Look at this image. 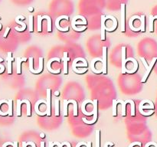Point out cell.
<instances>
[{
	"label": "cell",
	"mask_w": 157,
	"mask_h": 147,
	"mask_svg": "<svg viewBox=\"0 0 157 147\" xmlns=\"http://www.w3.org/2000/svg\"><path fill=\"white\" fill-rule=\"evenodd\" d=\"M156 61H157V58H152V61H151L150 65H149V68H148V69H146V74L144 75L143 78V79L141 80V82L142 83H145L146 81V80H147V78H149V75H150L151 71H152V68H153L154 65H155V64L156 63Z\"/></svg>",
	"instance_id": "5b68a950"
},
{
	"label": "cell",
	"mask_w": 157,
	"mask_h": 147,
	"mask_svg": "<svg viewBox=\"0 0 157 147\" xmlns=\"http://www.w3.org/2000/svg\"><path fill=\"white\" fill-rule=\"evenodd\" d=\"M43 65H44V58H42V57H40L39 66H38V68L37 69V71H35V74H40V73L42 72V71H43Z\"/></svg>",
	"instance_id": "ffe728a7"
},
{
	"label": "cell",
	"mask_w": 157,
	"mask_h": 147,
	"mask_svg": "<svg viewBox=\"0 0 157 147\" xmlns=\"http://www.w3.org/2000/svg\"><path fill=\"white\" fill-rule=\"evenodd\" d=\"M2 24L0 23V30L2 29Z\"/></svg>",
	"instance_id": "c3c4849f"
},
{
	"label": "cell",
	"mask_w": 157,
	"mask_h": 147,
	"mask_svg": "<svg viewBox=\"0 0 157 147\" xmlns=\"http://www.w3.org/2000/svg\"><path fill=\"white\" fill-rule=\"evenodd\" d=\"M73 70H74L75 72L78 73V74H83V73H85L87 71H88V68H83V69L81 70H77L76 68L73 67Z\"/></svg>",
	"instance_id": "1f68e13d"
},
{
	"label": "cell",
	"mask_w": 157,
	"mask_h": 147,
	"mask_svg": "<svg viewBox=\"0 0 157 147\" xmlns=\"http://www.w3.org/2000/svg\"><path fill=\"white\" fill-rule=\"evenodd\" d=\"M22 147H27L26 142H25V141H23V142H22Z\"/></svg>",
	"instance_id": "bcb514c9"
},
{
	"label": "cell",
	"mask_w": 157,
	"mask_h": 147,
	"mask_svg": "<svg viewBox=\"0 0 157 147\" xmlns=\"http://www.w3.org/2000/svg\"><path fill=\"white\" fill-rule=\"evenodd\" d=\"M65 145H67V147H71V143L69 142H65Z\"/></svg>",
	"instance_id": "f6af8a7d"
},
{
	"label": "cell",
	"mask_w": 157,
	"mask_h": 147,
	"mask_svg": "<svg viewBox=\"0 0 157 147\" xmlns=\"http://www.w3.org/2000/svg\"><path fill=\"white\" fill-rule=\"evenodd\" d=\"M121 8V31L124 32L126 30V5L122 3Z\"/></svg>",
	"instance_id": "277c9868"
},
{
	"label": "cell",
	"mask_w": 157,
	"mask_h": 147,
	"mask_svg": "<svg viewBox=\"0 0 157 147\" xmlns=\"http://www.w3.org/2000/svg\"><path fill=\"white\" fill-rule=\"evenodd\" d=\"M135 19H139V20H140V17L137 16V15H134V16H133L132 18H131L130 19V21H129V26H130V29L132 30V31H139V30H140V28H136L135 27H134L133 25V21Z\"/></svg>",
	"instance_id": "7c38bea8"
},
{
	"label": "cell",
	"mask_w": 157,
	"mask_h": 147,
	"mask_svg": "<svg viewBox=\"0 0 157 147\" xmlns=\"http://www.w3.org/2000/svg\"><path fill=\"white\" fill-rule=\"evenodd\" d=\"M154 18H155V19H157V15H155V16H154Z\"/></svg>",
	"instance_id": "681fc988"
},
{
	"label": "cell",
	"mask_w": 157,
	"mask_h": 147,
	"mask_svg": "<svg viewBox=\"0 0 157 147\" xmlns=\"http://www.w3.org/2000/svg\"><path fill=\"white\" fill-rule=\"evenodd\" d=\"M126 47H122V74L126 73V68H124V63L126 61Z\"/></svg>",
	"instance_id": "5bb4252c"
},
{
	"label": "cell",
	"mask_w": 157,
	"mask_h": 147,
	"mask_svg": "<svg viewBox=\"0 0 157 147\" xmlns=\"http://www.w3.org/2000/svg\"><path fill=\"white\" fill-rule=\"evenodd\" d=\"M40 145H41V147H45V142L44 141H41Z\"/></svg>",
	"instance_id": "b9f144b4"
},
{
	"label": "cell",
	"mask_w": 157,
	"mask_h": 147,
	"mask_svg": "<svg viewBox=\"0 0 157 147\" xmlns=\"http://www.w3.org/2000/svg\"><path fill=\"white\" fill-rule=\"evenodd\" d=\"M12 53L11 51L8 52V57H7V65H8V74L12 75V63L14 61V58L12 56Z\"/></svg>",
	"instance_id": "ba28073f"
},
{
	"label": "cell",
	"mask_w": 157,
	"mask_h": 147,
	"mask_svg": "<svg viewBox=\"0 0 157 147\" xmlns=\"http://www.w3.org/2000/svg\"><path fill=\"white\" fill-rule=\"evenodd\" d=\"M9 31H10V28H9V27H7L6 29H5V33H4V35H3L4 38H7V36H8V33H9Z\"/></svg>",
	"instance_id": "e575fe53"
},
{
	"label": "cell",
	"mask_w": 157,
	"mask_h": 147,
	"mask_svg": "<svg viewBox=\"0 0 157 147\" xmlns=\"http://www.w3.org/2000/svg\"><path fill=\"white\" fill-rule=\"evenodd\" d=\"M87 147H92V142H87Z\"/></svg>",
	"instance_id": "ab89813d"
},
{
	"label": "cell",
	"mask_w": 157,
	"mask_h": 147,
	"mask_svg": "<svg viewBox=\"0 0 157 147\" xmlns=\"http://www.w3.org/2000/svg\"><path fill=\"white\" fill-rule=\"evenodd\" d=\"M4 71H5V66L0 64V74H2Z\"/></svg>",
	"instance_id": "8d00e7d4"
},
{
	"label": "cell",
	"mask_w": 157,
	"mask_h": 147,
	"mask_svg": "<svg viewBox=\"0 0 157 147\" xmlns=\"http://www.w3.org/2000/svg\"><path fill=\"white\" fill-rule=\"evenodd\" d=\"M126 103H130L131 105V116L135 117L136 116V113H135V103L132 100H127L125 101Z\"/></svg>",
	"instance_id": "7402d4cb"
},
{
	"label": "cell",
	"mask_w": 157,
	"mask_h": 147,
	"mask_svg": "<svg viewBox=\"0 0 157 147\" xmlns=\"http://www.w3.org/2000/svg\"><path fill=\"white\" fill-rule=\"evenodd\" d=\"M95 133H96V147H101V130L97 129Z\"/></svg>",
	"instance_id": "484cf974"
},
{
	"label": "cell",
	"mask_w": 157,
	"mask_h": 147,
	"mask_svg": "<svg viewBox=\"0 0 157 147\" xmlns=\"http://www.w3.org/2000/svg\"><path fill=\"white\" fill-rule=\"evenodd\" d=\"M8 117L13 116V100H8Z\"/></svg>",
	"instance_id": "ac0fdd59"
},
{
	"label": "cell",
	"mask_w": 157,
	"mask_h": 147,
	"mask_svg": "<svg viewBox=\"0 0 157 147\" xmlns=\"http://www.w3.org/2000/svg\"><path fill=\"white\" fill-rule=\"evenodd\" d=\"M26 61V58H20V57L17 58V74L18 75L22 74V64Z\"/></svg>",
	"instance_id": "30bf717a"
},
{
	"label": "cell",
	"mask_w": 157,
	"mask_h": 147,
	"mask_svg": "<svg viewBox=\"0 0 157 147\" xmlns=\"http://www.w3.org/2000/svg\"><path fill=\"white\" fill-rule=\"evenodd\" d=\"M139 113H140L142 114V115H143V116H146V117L151 116V115H152V114H153V113H154L153 110H150V111H149V112H148V113L144 112V111L143 110L142 107H141L140 106H139Z\"/></svg>",
	"instance_id": "83f0119b"
},
{
	"label": "cell",
	"mask_w": 157,
	"mask_h": 147,
	"mask_svg": "<svg viewBox=\"0 0 157 147\" xmlns=\"http://www.w3.org/2000/svg\"><path fill=\"white\" fill-rule=\"evenodd\" d=\"M47 101H46V112L47 116L51 117V91L50 88L46 90Z\"/></svg>",
	"instance_id": "3957f363"
},
{
	"label": "cell",
	"mask_w": 157,
	"mask_h": 147,
	"mask_svg": "<svg viewBox=\"0 0 157 147\" xmlns=\"http://www.w3.org/2000/svg\"><path fill=\"white\" fill-rule=\"evenodd\" d=\"M70 103H72L73 107H74V113H73V116L77 117L78 116V104H77V101L75 100H69Z\"/></svg>",
	"instance_id": "d4e9b609"
},
{
	"label": "cell",
	"mask_w": 157,
	"mask_h": 147,
	"mask_svg": "<svg viewBox=\"0 0 157 147\" xmlns=\"http://www.w3.org/2000/svg\"><path fill=\"white\" fill-rule=\"evenodd\" d=\"M42 16L41 15H38V31H41L42 30V27H41V22H42Z\"/></svg>",
	"instance_id": "f1b7e54d"
},
{
	"label": "cell",
	"mask_w": 157,
	"mask_h": 147,
	"mask_svg": "<svg viewBox=\"0 0 157 147\" xmlns=\"http://www.w3.org/2000/svg\"><path fill=\"white\" fill-rule=\"evenodd\" d=\"M40 136H41V138H45V133H41V134H40Z\"/></svg>",
	"instance_id": "7dc6e473"
},
{
	"label": "cell",
	"mask_w": 157,
	"mask_h": 147,
	"mask_svg": "<svg viewBox=\"0 0 157 147\" xmlns=\"http://www.w3.org/2000/svg\"><path fill=\"white\" fill-rule=\"evenodd\" d=\"M22 100H17V117L22 116Z\"/></svg>",
	"instance_id": "2e32d148"
},
{
	"label": "cell",
	"mask_w": 157,
	"mask_h": 147,
	"mask_svg": "<svg viewBox=\"0 0 157 147\" xmlns=\"http://www.w3.org/2000/svg\"><path fill=\"white\" fill-rule=\"evenodd\" d=\"M106 20L107 18L105 15H101V41H104L106 39V38H105V31H106L105 22H106Z\"/></svg>",
	"instance_id": "8992f818"
},
{
	"label": "cell",
	"mask_w": 157,
	"mask_h": 147,
	"mask_svg": "<svg viewBox=\"0 0 157 147\" xmlns=\"http://www.w3.org/2000/svg\"><path fill=\"white\" fill-rule=\"evenodd\" d=\"M103 67L102 71L104 75L107 74V48L106 46L103 47Z\"/></svg>",
	"instance_id": "7a4b0ae2"
},
{
	"label": "cell",
	"mask_w": 157,
	"mask_h": 147,
	"mask_svg": "<svg viewBox=\"0 0 157 147\" xmlns=\"http://www.w3.org/2000/svg\"><path fill=\"white\" fill-rule=\"evenodd\" d=\"M117 101L118 102L122 104V116L126 117V115H127V113H126V106H127V103H126L123 101H121V100H117Z\"/></svg>",
	"instance_id": "4316f807"
},
{
	"label": "cell",
	"mask_w": 157,
	"mask_h": 147,
	"mask_svg": "<svg viewBox=\"0 0 157 147\" xmlns=\"http://www.w3.org/2000/svg\"><path fill=\"white\" fill-rule=\"evenodd\" d=\"M94 102H93V106H94V108H93V112H94V119L93 120L91 121H88V120L85 119V118H82V120L87 124H94V123H96V121L98 120V100H94Z\"/></svg>",
	"instance_id": "6da1fadb"
},
{
	"label": "cell",
	"mask_w": 157,
	"mask_h": 147,
	"mask_svg": "<svg viewBox=\"0 0 157 147\" xmlns=\"http://www.w3.org/2000/svg\"><path fill=\"white\" fill-rule=\"evenodd\" d=\"M146 16L145 15H143L140 16V31L144 32L146 30V25H145V22H146Z\"/></svg>",
	"instance_id": "603a6c76"
},
{
	"label": "cell",
	"mask_w": 157,
	"mask_h": 147,
	"mask_svg": "<svg viewBox=\"0 0 157 147\" xmlns=\"http://www.w3.org/2000/svg\"><path fill=\"white\" fill-rule=\"evenodd\" d=\"M62 19H66L67 21H68V20H69V18H68V15H61V16L58 17V18L56 19V21H55V25H56L57 28H58V29L61 31H68V27L63 28H61V26H60L59 21H61V20H62Z\"/></svg>",
	"instance_id": "52a82bcc"
},
{
	"label": "cell",
	"mask_w": 157,
	"mask_h": 147,
	"mask_svg": "<svg viewBox=\"0 0 157 147\" xmlns=\"http://www.w3.org/2000/svg\"><path fill=\"white\" fill-rule=\"evenodd\" d=\"M140 60H141V61H142L143 64V65H144V67H145V68H146V69H148V68H149V65H148L147 62H146V61L145 58H140Z\"/></svg>",
	"instance_id": "d6a6232c"
},
{
	"label": "cell",
	"mask_w": 157,
	"mask_h": 147,
	"mask_svg": "<svg viewBox=\"0 0 157 147\" xmlns=\"http://www.w3.org/2000/svg\"><path fill=\"white\" fill-rule=\"evenodd\" d=\"M119 104L117 100H113V117L117 116V104Z\"/></svg>",
	"instance_id": "e0dca14e"
},
{
	"label": "cell",
	"mask_w": 157,
	"mask_h": 147,
	"mask_svg": "<svg viewBox=\"0 0 157 147\" xmlns=\"http://www.w3.org/2000/svg\"><path fill=\"white\" fill-rule=\"evenodd\" d=\"M105 145H107V146H109V147H113V146H114V142H110V141H109V142H107V143L105 144Z\"/></svg>",
	"instance_id": "74e56055"
},
{
	"label": "cell",
	"mask_w": 157,
	"mask_h": 147,
	"mask_svg": "<svg viewBox=\"0 0 157 147\" xmlns=\"http://www.w3.org/2000/svg\"><path fill=\"white\" fill-rule=\"evenodd\" d=\"M93 102H94V101H90V100H87V101H85V102L82 104V105H81V110H82V113L85 114V116H88V117L91 116V115H93V114H94V112H93V110L91 111V112H88V111L86 110L87 104H88V103H91V104H93Z\"/></svg>",
	"instance_id": "9c48e42d"
},
{
	"label": "cell",
	"mask_w": 157,
	"mask_h": 147,
	"mask_svg": "<svg viewBox=\"0 0 157 147\" xmlns=\"http://www.w3.org/2000/svg\"><path fill=\"white\" fill-rule=\"evenodd\" d=\"M104 147H109V146H107V145H104Z\"/></svg>",
	"instance_id": "f907efd6"
},
{
	"label": "cell",
	"mask_w": 157,
	"mask_h": 147,
	"mask_svg": "<svg viewBox=\"0 0 157 147\" xmlns=\"http://www.w3.org/2000/svg\"><path fill=\"white\" fill-rule=\"evenodd\" d=\"M55 117H58L60 115V100L58 99H58L55 100Z\"/></svg>",
	"instance_id": "44dd1931"
},
{
	"label": "cell",
	"mask_w": 157,
	"mask_h": 147,
	"mask_svg": "<svg viewBox=\"0 0 157 147\" xmlns=\"http://www.w3.org/2000/svg\"><path fill=\"white\" fill-rule=\"evenodd\" d=\"M13 147H18V142H17V141H15V142H13Z\"/></svg>",
	"instance_id": "7bdbcfd3"
},
{
	"label": "cell",
	"mask_w": 157,
	"mask_h": 147,
	"mask_svg": "<svg viewBox=\"0 0 157 147\" xmlns=\"http://www.w3.org/2000/svg\"><path fill=\"white\" fill-rule=\"evenodd\" d=\"M55 96H56V97L59 96V95H60V92H59V91H55Z\"/></svg>",
	"instance_id": "ee69618b"
},
{
	"label": "cell",
	"mask_w": 157,
	"mask_h": 147,
	"mask_svg": "<svg viewBox=\"0 0 157 147\" xmlns=\"http://www.w3.org/2000/svg\"><path fill=\"white\" fill-rule=\"evenodd\" d=\"M28 11H29L30 12H33L34 8L32 6H30V7H28Z\"/></svg>",
	"instance_id": "f35d334b"
},
{
	"label": "cell",
	"mask_w": 157,
	"mask_h": 147,
	"mask_svg": "<svg viewBox=\"0 0 157 147\" xmlns=\"http://www.w3.org/2000/svg\"><path fill=\"white\" fill-rule=\"evenodd\" d=\"M19 19H20L19 17L17 16L16 18H15V22L22 25V28H19L18 27H15V30H16V31H24L25 29H26V25H25V23H23L22 22H21Z\"/></svg>",
	"instance_id": "4fadbf2b"
},
{
	"label": "cell",
	"mask_w": 157,
	"mask_h": 147,
	"mask_svg": "<svg viewBox=\"0 0 157 147\" xmlns=\"http://www.w3.org/2000/svg\"><path fill=\"white\" fill-rule=\"evenodd\" d=\"M22 102L23 103V104L25 103V104H26L27 105V117H31V103H30V101L27 99H24V100H22Z\"/></svg>",
	"instance_id": "9a60e30c"
},
{
	"label": "cell",
	"mask_w": 157,
	"mask_h": 147,
	"mask_svg": "<svg viewBox=\"0 0 157 147\" xmlns=\"http://www.w3.org/2000/svg\"><path fill=\"white\" fill-rule=\"evenodd\" d=\"M68 104H70L69 100H64V110H63V115L64 117H68Z\"/></svg>",
	"instance_id": "d6986e66"
},
{
	"label": "cell",
	"mask_w": 157,
	"mask_h": 147,
	"mask_svg": "<svg viewBox=\"0 0 157 147\" xmlns=\"http://www.w3.org/2000/svg\"><path fill=\"white\" fill-rule=\"evenodd\" d=\"M55 145H58V147H63V146H64V145H65V142H61V143H60L59 142H55Z\"/></svg>",
	"instance_id": "d590c367"
},
{
	"label": "cell",
	"mask_w": 157,
	"mask_h": 147,
	"mask_svg": "<svg viewBox=\"0 0 157 147\" xmlns=\"http://www.w3.org/2000/svg\"><path fill=\"white\" fill-rule=\"evenodd\" d=\"M155 19V18H154V16L151 15V16L149 17V31H150V32L153 31V22Z\"/></svg>",
	"instance_id": "f546056e"
},
{
	"label": "cell",
	"mask_w": 157,
	"mask_h": 147,
	"mask_svg": "<svg viewBox=\"0 0 157 147\" xmlns=\"http://www.w3.org/2000/svg\"><path fill=\"white\" fill-rule=\"evenodd\" d=\"M55 142H49V147H55Z\"/></svg>",
	"instance_id": "60d3db41"
},
{
	"label": "cell",
	"mask_w": 157,
	"mask_h": 147,
	"mask_svg": "<svg viewBox=\"0 0 157 147\" xmlns=\"http://www.w3.org/2000/svg\"><path fill=\"white\" fill-rule=\"evenodd\" d=\"M33 15H29V31L32 32L33 31Z\"/></svg>",
	"instance_id": "4dcf8cb0"
},
{
	"label": "cell",
	"mask_w": 157,
	"mask_h": 147,
	"mask_svg": "<svg viewBox=\"0 0 157 147\" xmlns=\"http://www.w3.org/2000/svg\"><path fill=\"white\" fill-rule=\"evenodd\" d=\"M63 61H64V74L68 75V61H69L70 58L68 57V52L65 51L64 52V58H63Z\"/></svg>",
	"instance_id": "8fae6325"
},
{
	"label": "cell",
	"mask_w": 157,
	"mask_h": 147,
	"mask_svg": "<svg viewBox=\"0 0 157 147\" xmlns=\"http://www.w3.org/2000/svg\"><path fill=\"white\" fill-rule=\"evenodd\" d=\"M76 147H87V142H80L79 143L77 144Z\"/></svg>",
	"instance_id": "836d02e7"
},
{
	"label": "cell",
	"mask_w": 157,
	"mask_h": 147,
	"mask_svg": "<svg viewBox=\"0 0 157 147\" xmlns=\"http://www.w3.org/2000/svg\"><path fill=\"white\" fill-rule=\"evenodd\" d=\"M42 18L45 19L46 18L47 21H48V32H51L52 31V26H51V17L48 16V15H43Z\"/></svg>",
	"instance_id": "cb8c5ba5"
}]
</instances>
